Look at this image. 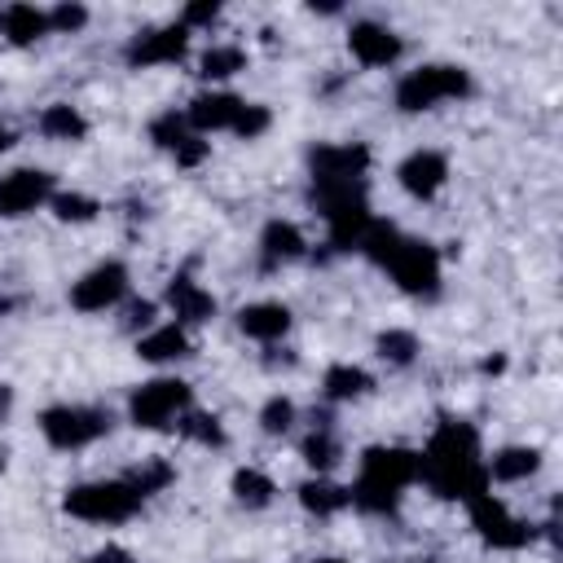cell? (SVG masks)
I'll use <instances>...</instances> for the list:
<instances>
[{"instance_id": "obj_1", "label": "cell", "mask_w": 563, "mask_h": 563, "mask_svg": "<svg viewBox=\"0 0 563 563\" xmlns=\"http://www.w3.org/2000/svg\"><path fill=\"white\" fill-rule=\"evenodd\" d=\"M418 480L431 485L440 498H476L489 489V472L480 463V436L472 423L444 418L431 436V444L418 454Z\"/></svg>"}, {"instance_id": "obj_2", "label": "cell", "mask_w": 563, "mask_h": 563, "mask_svg": "<svg viewBox=\"0 0 563 563\" xmlns=\"http://www.w3.org/2000/svg\"><path fill=\"white\" fill-rule=\"evenodd\" d=\"M418 480V454L396 444H375L362 454V480L348 489L353 506L366 515H392L401 493Z\"/></svg>"}, {"instance_id": "obj_3", "label": "cell", "mask_w": 563, "mask_h": 563, "mask_svg": "<svg viewBox=\"0 0 563 563\" xmlns=\"http://www.w3.org/2000/svg\"><path fill=\"white\" fill-rule=\"evenodd\" d=\"M62 511L88 524H124L142 511V498L133 493L128 480H97V485H75L62 498Z\"/></svg>"}, {"instance_id": "obj_4", "label": "cell", "mask_w": 563, "mask_h": 563, "mask_svg": "<svg viewBox=\"0 0 563 563\" xmlns=\"http://www.w3.org/2000/svg\"><path fill=\"white\" fill-rule=\"evenodd\" d=\"M467 93H472V75L463 66H418L396 84V106L405 115H418V110H431L436 101L467 97Z\"/></svg>"}, {"instance_id": "obj_5", "label": "cell", "mask_w": 563, "mask_h": 563, "mask_svg": "<svg viewBox=\"0 0 563 563\" xmlns=\"http://www.w3.org/2000/svg\"><path fill=\"white\" fill-rule=\"evenodd\" d=\"M110 409H93V405H53L40 414V431L53 449H84L93 440H101L110 431Z\"/></svg>"}, {"instance_id": "obj_6", "label": "cell", "mask_w": 563, "mask_h": 563, "mask_svg": "<svg viewBox=\"0 0 563 563\" xmlns=\"http://www.w3.org/2000/svg\"><path fill=\"white\" fill-rule=\"evenodd\" d=\"M185 409H189V383H181V379H150L128 401V418L146 431H163Z\"/></svg>"}, {"instance_id": "obj_7", "label": "cell", "mask_w": 563, "mask_h": 563, "mask_svg": "<svg viewBox=\"0 0 563 563\" xmlns=\"http://www.w3.org/2000/svg\"><path fill=\"white\" fill-rule=\"evenodd\" d=\"M383 269L409 295H436V286H440V252L423 238H401Z\"/></svg>"}, {"instance_id": "obj_8", "label": "cell", "mask_w": 563, "mask_h": 563, "mask_svg": "<svg viewBox=\"0 0 563 563\" xmlns=\"http://www.w3.org/2000/svg\"><path fill=\"white\" fill-rule=\"evenodd\" d=\"M467 511H472V524H476V533L489 541V546H498V550H524L533 537H537V528L533 524H524V519H515L489 489L485 493H476V498H467Z\"/></svg>"}, {"instance_id": "obj_9", "label": "cell", "mask_w": 563, "mask_h": 563, "mask_svg": "<svg viewBox=\"0 0 563 563\" xmlns=\"http://www.w3.org/2000/svg\"><path fill=\"white\" fill-rule=\"evenodd\" d=\"M124 291H128V269L120 260H110V265L88 269L71 286V308H79V313H106L110 304H120Z\"/></svg>"}, {"instance_id": "obj_10", "label": "cell", "mask_w": 563, "mask_h": 563, "mask_svg": "<svg viewBox=\"0 0 563 563\" xmlns=\"http://www.w3.org/2000/svg\"><path fill=\"white\" fill-rule=\"evenodd\" d=\"M49 198H53V176L40 168H19L0 176V216H27Z\"/></svg>"}, {"instance_id": "obj_11", "label": "cell", "mask_w": 563, "mask_h": 563, "mask_svg": "<svg viewBox=\"0 0 563 563\" xmlns=\"http://www.w3.org/2000/svg\"><path fill=\"white\" fill-rule=\"evenodd\" d=\"M313 181H366L370 168V150L362 142H344V146H317L308 155Z\"/></svg>"}, {"instance_id": "obj_12", "label": "cell", "mask_w": 563, "mask_h": 563, "mask_svg": "<svg viewBox=\"0 0 563 563\" xmlns=\"http://www.w3.org/2000/svg\"><path fill=\"white\" fill-rule=\"evenodd\" d=\"M185 49H189V32L181 23H172V27H159V32L137 36L124 49V58H128V66H163V62H181Z\"/></svg>"}, {"instance_id": "obj_13", "label": "cell", "mask_w": 563, "mask_h": 563, "mask_svg": "<svg viewBox=\"0 0 563 563\" xmlns=\"http://www.w3.org/2000/svg\"><path fill=\"white\" fill-rule=\"evenodd\" d=\"M396 181H401V189L414 194V198H436L440 185L449 181V163H444V155H436V150H414V155L396 168Z\"/></svg>"}, {"instance_id": "obj_14", "label": "cell", "mask_w": 563, "mask_h": 563, "mask_svg": "<svg viewBox=\"0 0 563 563\" xmlns=\"http://www.w3.org/2000/svg\"><path fill=\"white\" fill-rule=\"evenodd\" d=\"M348 49L362 66H392L401 58V36H392L383 23H353L348 32Z\"/></svg>"}, {"instance_id": "obj_15", "label": "cell", "mask_w": 563, "mask_h": 563, "mask_svg": "<svg viewBox=\"0 0 563 563\" xmlns=\"http://www.w3.org/2000/svg\"><path fill=\"white\" fill-rule=\"evenodd\" d=\"M243 106H247V101L234 97V93H198V97L189 101V110H185V124H194L198 133L234 128V120H238Z\"/></svg>"}, {"instance_id": "obj_16", "label": "cell", "mask_w": 563, "mask_h": 563, "mask_svg": "<svg viewBox=\"0 0 563 563\" xmlns=\"http://www.w3.org/2000/svg\"><path fill=\"white\" fill-rule=\"evenodd\" d=\"M260 247H265V269L291 265V260H299V256L308 252L299 224H291V220H269L265 234H260Z\"/></svg>"}, {"instance_id": "obj_17", "label": "cell", "mask_w": 563, "mask_h": 563, "mask_svg": "<svg viewBox=\"0 0 563 563\" xmlns=\"http://www.w3.org/2000/svg\"><path fill=\"white\" fill-rule=\"evenodd\" d=\"M168 304H172V313H176L181 321H189V326L216 317V299H211L194 278H185V273H176V278L168 282Z\"/></svg>"}, {"instance_id": "obj_18", "label": "cell", "mask_w": 563, "mask_h": 563, "mask_svg": "<svg viewBox=\"0 0 563 563\" xmlns=\"http://www.w3.org/2000/svg\"><path fill=\"white\" fill-rule=\"evenodd\" d=\"M238 326H243V334H252L260 344H278L291 330V308L286 304H247L238 313Z\"/></svg>"}, {"instance_id": "obj_19", "label": "cell", "mask_w": 563, "mask_h": 563, "mask_svg": "<svg viewBox=\"0 0 563 563\" xmlns=\"http://www.w3.org/2000/svg\"><path fill=\"white\" fill-rule=\"evenodd\" d=\"M299 506L308 511V515H317V519H326V515H340L344 506H353V493L344 489V485H334V480H304L299 489Z\"/></svg>"}, {"instance_id": "obj_20", "label": "cell", "mask_w": 563, "mask_h": 563, "mask_svg": "<svg viewBox=\"0 0 563 563\" xmlns=\"http://www.w3.org/2000/svg\"><path fill=\"white\" fill-rule=\"evenodd\" d=\"M537 467H541V454H537L533 444H511V449H498L493 463H489L485 472H489V480H498V485H515V480H528Z\"/></svg>"}, {"instance_id": "obj_21", "label": "cell", "mask_w": 563, "mask_h": 563, "mask_svg": "<svg viewBox=\"0 0 563 563\" xmlns=\"http://www.w3.org/2000/svg\"><path fill=\"white\" fill-rule=\"evenodd\" d=\"M137 357L142 362H181V357H189V340H185V330L181 326H159V330H150V334H142L137 340Z\"/></svg>"}, {"instance_id": "obj_22", "label": "cell", "mask_w": 563, "mask_h": 563, "mask_svg": "<svg viewBox=\"0 0 563 563\" xmlns=\"http://www.w3.org/2000/svg\"><path fill=\"white\" fill-rule=\"evenodd\" d=\"M0 32L10 36V45H36L49 32V14L36 5H10L5 19H0Z\"/></svg>"}, {"instance_id": "obj_23", "label": "cell", "mask_w": 563, "mask_h": 563, "mask_svg": "<svg viewBox=\"0 0 563 563\" xmlns=\"http://www.w3.org/2000/svg\"><path fill=\"white\" fill-rule=\"evenodd\" d=\"M40 133H45L49 142H84V137H88V120L79 115L75 106L58 101V106H49L45 115H40Z\"/></svg>"}, {"instance_id": "obj_24", "label": "cell", "mask_w": 563, "mask_h": 563, "mask_svg": "<svg viewBox=\"0 0 563 563\" xmlns=\"http://www.w3.org/2000/svg\"><path fill=\"white\" fill-rule=\"evenodd\" d=\"M375 388V379L362 370V366H330L326 379H321V392L326 401H357Z\"/></svg>"}, {"instance_id": "obj_25", "label": "cell", "mask_w": 563, "mask_h": 563, "mask_svg": "<svg viewBox=\"0 0 563 563\" xmlns=\"http://www.w3.org/2000/svg\"><path fill=\"white\" fill-rule=\"evenodd\" d=\"M243 66H247V53L234 49V45H216V49H207V53L198 58V75H203V79H230V75H238Z\"/></svg>"}, {"instance_id": "obj_26", "label": "cell", "mask_w": 563, "mask_h": 563, "mask_svg": "<svg viewBox=\"0 0 563 563\" xmlns=\"http://www.w3.org/2000/svg\"><path fill=\"white\" fill-rule=\"evenodd\" d=\"M124 480H128V485H133V493L146 502L150 493L168 489V485L176 480V472H172V463H163V458H146V463H142V467H133Z\"/></svg>"}, {"instance_id": "obj_27", "label": "cell", "mask_w": 563, "mask_h": 563, "mask_svg": "<svg viewBox=\"0 0 563 563\" xmlns=\"http://www.w3.org/2000/svg\"><path fill=\"white\" fill-rule=\"evenodd\" d=\"M230 489H234V498H238L243 506H252V511L269 506V502H273V493H278V489H273V480H269L265 472H252V467H243V472L234 476V485H230Z\"/></svg>"}, {"instance_id": "obj_28", "label": "cell", "mask_w": 563, "mask_h": 563, "mask_svg": "<svg viewBox=\"0 0 563 563\" xmlns=\"http://www.w3.org/2000/svg\"><path fill=\"white\" fill-rule=\"evenodd\" d=\"M375 348H379V357H383L388 366H414V357H418V334H414V330H383Z\"/></svg>"}, {"instance_id": "obj_29", "label": "cell", "mask_w": 563, "mask_h": 563, "mask_svg": "<svg viewBox=\"0 0 563 563\" xmlns=\"http://www.w3.org/2000/svg\"><path fill=\"white\" fill-rule=\"evenodd\" d=\"M181 436L194 440V444H207V449H220L224 444V427L216 414H203V409H189L181 414Z\"/></svg>"}, {"instance_id": "obj_30", "label": "cell", "mask_w": 563, "mask_h": 563, "mask_svg": "<svg viewBox=\"0 0 563 563\" xmlns=\"http://www.w3.org/2000/svg\"><path fill=\"white\" fill-rule=\"evenodd\" d=\"M299 454H304V463H308V467L321 476V472H330L334 463H340V440H334L330 431H313V436L304 440Z\"/></svg>"}, {"instance_id": "obj_31", "label": "cell", "mask_w": 563, "mask_h": 563, "mask_svg": "<svg viewBox=\"0 0 563 563\" xmlns=\"http://www.w3.org/2000/svg\"><path fill=\"white\" fill-rule=\"evenodd\" d=\"M49 207H53V216L66 220V224H88V220L101 211V203L88 198V194H53Z\"/></svg>"}, {"instance_id": "obj_32", "label": "cell", "mask_w": 563, "mask_h": 563, "mask_svg": "<svg viewBox=\"0 0 563 563\" xmlns=\"http://www.w3.org/2000/svg\"><path fill=\"white\" fill-rule=\"evenodd\" d=\"M185 137H189L185 133V115H176V110H163V115L150 124V142L163 146V150H176Z\"/></svg>"}, {"instance_id": "obj_33", "label": "cell", "mask_w": 563, "mask_h": 563, "mask_svg": "<svg viewBox=\"0 0 563 563\" xmlns=\"http://www.w3.org/2000/svg\"><path fill=\"white\" fill-rule=\"evenodd\" d=\"M291 423H295V405H291L286 396L265 401V409H260V427H265L269 436H286V431H291Z\"/></svg>"}, {"instance_id": "obj_34", "label": "cell", "mask_w": 563, "mask_h": 563, "mask_svg": "<svg viewBox=\"0 0 563 563\" xmlns=\"http://www.w3.org/2000/svg\"><path fill=\"white\" fill-rule=\"evenodd\" d=\"M269 124H273V115H269V106H243L230 133H238L243 142H256L260 133H269Z\"/></svg>"}, {"instance_id": "obj_35", "label": "cell", "mask_w": 563, "mask_h": 563, "mask_svg": "<svg viewBox=\"0 0 563 563\" xmlns=\"http://www.w3.org/2000/svg\"><path fill=\"white\" fill-rule=\"evenodd\" d=\"M84 23H88V10L84 5H71V0L53 5V14H49V32H79Z\"/></svg>"}, {"instance_id": "obj_36", "label": "cell", "mask_w": 563, "mask_h": 563, "mask_svg": "<svg viewBox=\"0 0 563 563\" xmlns=\"http://www.w3.org/2000/svg\"><path fill=\"white\" fill-rule=\"evenodd\" d=\"M216 19H220V0H194V5H185V14H181V27L189 32V27H207Z\"/></svg>"}, {"instance_id": "obj_37", "label": "cell", "mask_w": 563, "mask_h": 563, "mask_svg": "<svg viewBox=\"0 0 563 563\" xmlns=\"http://www.w3.org/2000/svg\"><path fill=\"white\" fill-rule=\"evenodd\" d=\"M207 150H211L207 142H198V137H185V142H181L172 155H176V168H198V163L207 159Z\"/></svg>"}, {"instance_id": "obj_38", "label": "cell", "mask_w": 563, "mask_h": 563, "mask_svg": "<svg viewBox=\"0 0 563 563\" xmlns=\"http://www.w3.org/2000/svg\"><path fill=\"white\" fill-rule=\"evenodd\" d=\"M150 321H155V304H150V299H142V304H133V308H128L124 330H142V326H150Z\"/></svg>"}, {"instance_id": "obj_39", "label": "cell", "mask_w": 563, "mask_h": 563, "mask_svg": "<svg viewBox=\"0 0 563 563\" xmlns=\"http://www.w3.org/2000/svg\"><path fill=\"white\" fill-rule=\"evenodd\" d=\"M93 563H133V554H128L124 546H101V550L93 554Z\"/></svg>"}, {"instance_id": "obj_40", "label": "cell", "mask_w": 563, "mask_h": 563, "mask_svg": "<svg viewBox=\"0 0 563 563\" xmlns=\"http://www.w3.org/2000/svg\"><path fill=\"white\" fill-rule=\"evenodd\" d=\"M10 409H14V388H10V383H0V423L10 418Z\"/></svg>"}, {"instance_id": "obj_41", "label": "cell", "mask_w": 563, "mask_h": 563, "mask_svg": "<svg viewBox=\"0 0 563 563\" xmlns=\"http://www.w3.org/2000/svg\"><path fill=\"white\" fill-rule=\"evenodd\" d=\"M480 370H485V375H502V370H506V357H489Z\"/></svg>"}, {"instance_id": "obj_42", "label": "cell", "mask_w": 563, "mask_h": 563, "mask_svg": "<svg viewBox=\"0 0 563 563\" xmlns=\"http://www.w3.org/2000/svg\"><path fill=\"white\" fill-rule=\"evenodd\" d=\"M14 142H19V137H14V133H10V128H5V124H0V155H5V150H10V146H14Z\"/></svg>"}, {"instance_id": "obj_43", "label": "cell", "mask_w": 563, "mask_h": 563, "mask_svg": "<svg viewBox=\"0 0 563 563\" xmlns=\"http://www.w3.org/2000/svg\"><path fill=\"white\" fill-rule=\"evenodd\" d=\"M5 313H14V299H0V317H5Z\"/></svg>"}, {"instance_id": "obj_44", "label": "cell", "mask_w": 563, "mask_h": 563, "mask_svg": "<svg viewBox=\"0 0 563 563\" xmlns=\"http://www.w3.org/2000/svg\"><path fill=\"white\" fill-rule=\"evenodd\" d=\"M313 563H344V559H313Z\"/></svg>"}, {"instance_id": "obj_45", "label": "cell", "mask_w": 563, "mask_h": 563, "mask_svg": "<svg viewBox=\"0 0 563 563\" xmlns=\"http://www.w3.org/2000/svg\"><path fill=\"white\" fill-rule=\"evenodd\" d=\"M0 19H5V10H0Z\"/></svg>"}]
</instances>
